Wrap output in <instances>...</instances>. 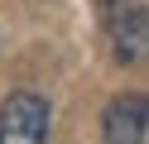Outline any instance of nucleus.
<instances>
[{"mask_svg":"<svg viewBox=\"0 0 149 144\" xmlns=\"http://www.w3.org/2000/svg\"><path fill=\"white\" fill-rule=\"evenodd\" d=\"M53 111L39 91H15L0 101V144H48Z\"/></svg>","mask_w":149,"mask_h":144,"instance_id":"1","label":"nucleus"},{"mask_svg":"<svg viewBox=\"0 0 149 144\" xmlns=\"http://www.w3.org/2000/svg\"><path fill=\"white\" fill-rule=\"evenodd\" d=\"M144 0H106V34L116 43L120 63H139L144 58Z\"/></svg>","mask_w":149,"mask_h":144,"instance_id":"2","label":"nucleus"},{"mask_svg":"<svg viewBox=\"0 0 149 144\" xmlns=\"http://www.w3.org/2000/svg\"><path fill=\"white\" fill-rule=\"evenodd\" d=\"M144 130H149V106L144 96H116L101 115V139L106 144H144Z\"/></svg>","mask_w":149,"mask_h":144,"instance_id":"3","label":"nucleus"}]
</instances>
